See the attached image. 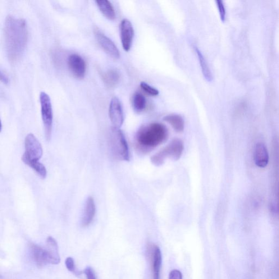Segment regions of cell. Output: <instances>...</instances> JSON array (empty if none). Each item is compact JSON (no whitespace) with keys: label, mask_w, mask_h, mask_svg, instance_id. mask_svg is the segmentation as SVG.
Segmentation results:
<instances>
[{"label":"cell","mask_w":279,"mask_h":279,"mask_svg":"<svg viewBox=\"0 0 279 279\" xmlns=\"http://www.w3.org/2000/svg\"><path fill=\"white\" fill-rule=\"evenodd\" d=\"M4 43L9 60L16 62L23 54L28 40V27L21 18L9 16L4 22Z\"/></svg>","instance_id":"cell-1"},{"label":"cell","mask_w":279,"mask_h":279,"mask_svg":"<svg viewBox=\"0 0 279 279\" xmlns=\"http://www.w3.org/2000/svg\"><path fill=\"white\" fill-rule=\"evenodd\" d=\"M167 128L161 123H152L141 128L136 135L137 147L148 151L157 148L167 138Z\"/></svg>","instance_id":"cell-2"},{"label":"cell","mask_w":279,"mask_h":279,"mask_svg":"<svg viewBox=\"0 0 279 279\" xmlns=\"http://www.w3.org/2000/svg\"><path fill=\"white\" fill-rule=\"evenodd\" d=\"M109 143L114 157L120 161H130L129 148L125 136L120 128H112L109 132Z\"/></svg>","instance_id":"cell-3"},{"label":"cell","mask_w":279,"mask_h":279,"mask_svg":"<svg viewBox=\"0 0 279 279\" xmlns=\"http://www.w3.org/2000/svg\"><path fill=\"white\" fill-rule=\"evenodd\" d=\"M184 150V145L180 139L173 140L166 148L154 154L151 158L152 163L156 166H161L167 158L177 161Z\"/></svg>","instance_id":"cell-4"},{"label":"cell","mask_w":279,"mask_h":279,"mask_svg":"<svg viewBox=\"0 0 279 279\" xmlns=\"http://www.w3.org/2000/svg\"><path fill=\"white\" fill-rule=\"evenodd\" d=\"M39 99L45 138L49 141L51 139L53 122L52 101L49 95L44 92L40 93Z\"/></svg>","instance_id":"cell-5"},{"label":"cell","mask_w":279,"mask_h":279,"mask_svg":"<svg viewBox=\"0 0 279 279\" xmlns=\"http://www.w3.org/2000/svg\"><path fill=\"white\" fill-rule=\"evenodd\" d=\"M25 152L22 160L39 161L43 155V149L39 141L33 134L27 135L25 141Z\"/></svg>","instance_id":"cell-6"},{"label":"cell","mask_w":279,"mask_h":279,"mask_svg":"<svg viewBox=\"0 0 279 279\" xmlns=\"http://www.w3.org/2000/svg\"><path fill=\"white\" fill-rule=\"evenodd\" d=\"M109 113L113 127L120 129L124 122V113L121 102L118 98L115 97L112 99Z\"/></svg>","instance_id":"cell-7"},{"label":"cell","mask_w":279,"mask_h":279,"mask_svg":"<svg viewBox=\"0 0 279 279\" xmlns=\"http://www.w3.org/2000/svg\"><path fill=\"white\" fill-rule=\"evenodd\" d=\"M94 32L96 39L104 51L113 58H120V51L113 41L98 28H96Z\"/></svg>","instance_id":"cell-8"},{"label":"cell","mask_w":279,"mask_h":279,"mask_svg":"<svg viewBox=\"0 0 279 279\" xmlns=\"http://www.w3.org/2000/svg\"><path fill=\"white\" fill-rule=\"evenodd\" d=\"M67 62L72 74L76 78H84L86 72V63L83 58L78 54H73L68 57Z\"/></svg>","instance_id":"cell-9"},{"label":"cell","mask_w":279,"mask_h":279,"mask_svg":"<svg viewBox=\"0 0 279 279\" xmlns=\"http://www.w3.org/2000/svg\"><path fill=\"white\" fill-rule=\"evenodd\" d=\"M120 36L123 49L127 52H130L134 36V27L130 20L124 19L121 21Z\"/></svg>","instance_id":"cell-10"},{"label":"cell","mask_w":279,"mask_h":279,"mask_svg":"<svg viewBox=\"0 0 279 279\" xmlns=\"http://www.w3.org/2000/svg\"><path fill=\"white\" fill-rule=\"evenodd\" d=\"M30 249L32 257H33L37 266L39 267H43L50 264L48 255L45 248H43V247L37 244L31 243Z\"/></svg>","instance_id":"cell-11"},{"label":"cell","mask_w":279,"mask_h":279,"mask_svg":"<svg viewBox=\"0 0 279 279\" xmlns=\"http://www.w3.org/2000/svg\"><path fill=\"white\" fill-rule=\"evenodd\" d=\"M254 161L258 167L264 168L269 162V154L266 146L262 143L256 145L254 150Z\"/></svg>","instance_id":"cell-12"},{"label":"cell","mask_w":279,"mask_h":279,"mask_svg":"<svg viewBox=\"0 0 279 279\" xmlns=\"http://www.w3.org/2000/svg\"><path fill=\"white\" fill-rule=\"evenodd\" d=\"M45 249L47 251L50 264H58L60 262L57 243L53 237H48Z\"/></svg>","instance_id":"cell-13"},{"label":"cell","mask_w":279,"mask_h":279,"mask_svg":"<svg viewBox=\"0 0 279 279\" xmlns=\"http://www.w3.org/2000/svg\"><path fill=\"white\" fill-rule=\"evenodd\" d=\"M95 210L94 200L93 197H89L86 201L83 217L81 221L82 227L88 226L92 223L95 216Z\"/></svg>","instance_id":"cell-14"},{"label":"cell","mask_w":279,"mask_h":279,"mask_svg":"<svg viewBox=\"0 0 279 279\" xmlns=\"http://www.w3.org/2000/svg\"><path fill=\"white\" fill-rule=\"evenodd\" d=\"M102 79L107 88H115L121 79L120 73L116 69L109 70L103 73Z\"/></svg>","instance_id":"cell-15"},{"label":"cell","mask_w":279,"mask_h":279,"mask_svg":"<svg viewBox=\"0 0 279 279\" xmlns=\"http://www.w3.org/2000/svg\"><path fill=\"white\" fill-rule=\"evenodd\" d=\"M152 249L153 279H160V272L162 262L161 251L156 245H154Z\"/></svg>","instance_id":"cell-16"},{"label":"cell","mask_w":279,"mask_h":279,"mask_svg":"<svg viewBox=\"0 0 279 279\" xmlns=\"http://www.w3.org/2000/svg\"><path fill=\"white\" fill-rule=\"evenodd\" d=\"M99 10L103 15L109 20L115 19L116 15L115 8L112 3L108 0H99L96 1Z\"/></svg>","instance_id":"cell-17"},{"label":"cell","mask_w":279,"mask_h":279,"mask_svg":"<svg viewBox=\"0 0 279 279\" xmlns=\"http://www.w3.org/2000/svg\"><path fill=\"white\" fill-rule=\"evenodd\" d=\"M164 120L174 129L178 132H182L185 129V121L184 118L177 114H170L164 117Z\"/></svg>","instance_id":"cell-18"},{"label":"cell","mask_w":279,"mask_h":279,"mask_svg":"<svg viewBox=\"0 0 279 279\" xmlns=\"http://www.w3.org/2000/svg\"><path fill=\"white\" fill-rule=\"evenodd\" d=\"M195 52L196 54H197L199 63L200 64L201 71H202V73L205 79L208 82L211 81L213 79L212 74L206 61V59H205L199 49L195 48Z\"/></svg>","instance_id":"cell-19"},{"label":"cell","mask_w":279,"mask_h":279,"mask_svg":"<svg viewBox=\"0 0 279 279\" xmlns=\"http://www.w3.org/2000/svg\"><path fill=\"white\" fill-rule=\"evenodd\" d=\"M131 105L132 109L136 112L140 113L146 109L147 100L143 94L137 93L132 95Z\"/></svg>","instance_id":"cell-20"},{"label":"cell","mask_w":279,"mask_h":279,"mask_svg":"<svg viewBox=\"0 0 279 279\" xmlns=\"http://www.w3.org/2000/svg\"><path fill=\"white\" fill-rule=\"evenodd\" d=\"M25 164L33 169L42 178H45L47 176L46 168L39 161H29V160H22Z\"/></svg>","instance_id":"cell-21"},{"label":"cell","mask_w":279,"mask_h":279,"mask_svg":"<svg viewBox=\"0 0 279 279\" xmlns=\"http://www.w3.org/2000/svg\"><path fill=\"white\" fill-rule=\"evenodd\" d=\"M140 86L142 90L144 91L146 93L153 96V97L158 95L159 93V91L157 89L150 86L145 82H141Z\"/></svg>","instance_id":"cell-22"},{"label":"cell","mask_w":279,"mask_h":279,"mask_svg":"<svg viewBox=\"0 0 279 279\" xmlns=\"http://www.w3.org/2000/svg\"><path fill=\"white\" fill-rule=\"evenodd\" d=\"M66 266L68 271L74 273L76 276H79L81 272L77 271L74 262V260L72 258H68L65 262Z\"/></svg>","instance_id":"cell-23"},{"label":"cell","mask_w":279,"mask_h":279,"mask_svg":"<svg viewBox=\"0 0 279 279\" xmlns=\"http://www.w3.org/2000/svg\"><path fill=\"white\" fill-rule=\"evenodd\" d=\"M216 2L221 20L224 22L226 19V10L225 6H224L223 1H221V0H217Z\"/></svg>","instance_id":"cell-24"},{"label":"cell","mask_w":279,"mask_h":279,"mask_svg":"<svg viewBox=\"0 0 279 279\" xmlns=\"http://www.w3.org/2000/svg\"><path fill=\"white\" fill-rule=\"evenodd\" d=\"M87 279H97L93 269L91 267H87L84 271Z\"/></svg>","instance_id":"cell-25"},{"label":"cell","mask_w":279,"mask_h":279,"mask_svg":"<svg viewBox=\"0 0 279 279\" xmlns=\"http://www.w3.org/2000/svg\"><path fill=\"white\" fill-rule=\"evenodd\" d=\"M168 279H182V274L178 270H173L169 274Z\"/></svg>","instance_id":"cell-26"},{"label":"cell","mask_w":279,"mask_h":279,"mask_svg":"<svg viewBox=\"0 0 279 279\" xmlns=\"http://www.w3.org/2000/svg\"><path fill=\"white\" fill-rule=\"evenodd\" d=\"M1 81L3 82L4 84H8L9 82H10V80H9L8 76L4 73L2 71H1Z\"/></svg>","instance_id":"cell-27"},{"label":"cell","mask_w":279,"mask_h":279,"mask_svg":"<svg viewBox=\"0 0 279 279\" xmlns=\"http://www.w3.org/2000/svg\"><path fill=\"white\" fill-rule=\"evenodd\" d=\"M278 210L279 211V195H278Z\"/></svg>","instance_id":"cell-28"}]
</instances>
